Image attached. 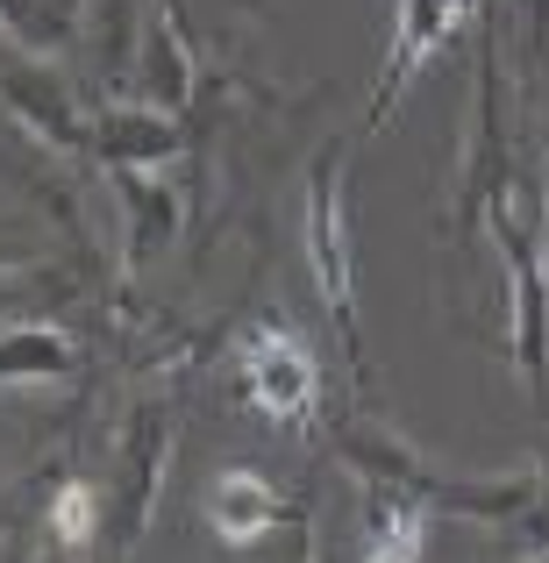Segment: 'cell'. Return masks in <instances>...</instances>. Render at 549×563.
<instances>
[{
    "label": "cell",
    "instance_id": "52a82bcc",
    "mask_svg": "<svg viewBox=\"0 0 549 563\" xmlns=\"http://www.w3.org/2000/svg\"><path fill=\"white\" fill-rule=\"evenodd\" d=\"M51 536L65 542V550H86V542L100 536V493L86 478H65L51 493Z\"/></svg>",
    "mask_w": 549,
    "mask_h": 563
},
{
    "label": "cell",
    "instance_id": "277c9868",
    "mask_svg": "<svg viewBox=\"0 0 549 563\" xmlns=\"http://www.w3.org/2000/svg\"><path fill=\"white\" fill-rule=\"evenodd\" d=\"M278 514H286V499H278L257 471H215V485H207V528H215L221 542H235V550L264 542L278 528Z\"/></svg>",
    "mask_w": 549,
    "mask_h": 563
},
{
    "label": "cell",
    "instance_id": "8992f818",
    "mask_svg": "<svg viewBox=\"0 0 549 563\" xmlns=\"http://www.w3.org/2000/svg\"><path fill=\"white\" fill-rule=\"evenodd\" d=\"M143 86H151L165 108H186V86H193V43H186V22L179 8H157V36H151V65H143Z\"/></svg>",
    "mask_w": 549,
    "mask_h": 563
},
{
    "label": "cell",
    "instance_id": "ba28073f",
    "mask_svg": "<svg viewBox=\"0 0 549 563\" xmlns=\"http://www.w3.org/2000/svg\"><path fill=\"white\" fill-rule=\"evenodd\" d=\"M36 372H72V350L57 329H22L0 343V378H36Z\"/></svg>",
    "mask_w": 549,
    "mask_h": 563
},
{
    "label": "cell",
    "instance_id": "6da1fadb",
    "mask_svg": "<svg viewBox=\"0 0 549 563\" xmlns=\"http://www.w3.org/2000/svg\"><path fill=\"white\" fill-rule=\"evenodd\" d=\"M307 264H315V292L329 307L336 335H343L350 364H364L358 343V243H350V214H343V151H329L307 179Z\"/></svg>",
    "mask_w": 549,
    "mask_h": 563
},
{
    "label": "cell",
    "instance_id": "5b68a950",
    "mask_svg": "<svg viewBox=\"0 0 549 563\" xmlns=\"http://www.w3.org/2000/svg\"><path fill=\"white\" fill-rule=\"evenodd\" d=\"M428 499L399 493V485H378L364 507V556L358 563H421V542H428Z\"/></svg>",
    "mask_w": 549,
    "mask_h": 563
},
{
    "label": "cell",
    "instance_id": "9c48e42d",
    "mask_svg": "<svg viewBox=\"0 0 549 563\" xmlns=\"http://www.w3.org/2000/svg\"><path fill=\"white\" fill-rule=\"evenodd\" d=\"M286 563H315V536H307V521H293V550Z\"/></svg>",
    "mask_w": 549,
    "mask_h": 563
},
{
    "label": "cell",
    "instance_id": "7a4b0ae2",
    "mask_svg": "<svg viewBox=\"0 0 549 563\" xmlns=\"http://www.w3.org/2000/svg\"><path fill=\"white\" fill-rule=\"evenodd\" d=\"M235 385L243 399L286 435H307L321 413V372L307 357V343L286 329V321H257V329L235 343Z\"/></svg>",
    "mask_w": 549,
    "mask_h": 563
},
{
    "label": "cell",
    "instance_id": "3957f363",
    "mask_svg": "<svg viewBox=\"0 0 549 563\" xmlns=\"http://www.w3.org/2000/svg\"><path fill=\"white\" fill-rule=\"evenodd\" d=\"M471 8H479V0H399L393 51H385V79H378V93H371V122H385V114L399 108V93L414 86V71L457 36V22H464Z\"/></svg>",
    "mask_w": 549,
    "mask_h": 563
},
{
    "label": "cell",
    "instance_id": "30bf717a",
    "mask_svg": "<svg viewBox=\"0 0 549 563\" xmlns=\"http://www.w3.org/2000/svg\"><path fill=\"white\" fill-rule=\"evenodd\" d=\"M542 207H549V192H542ZM542 272H549V229H542Z\"/></svg>",
    "mask_w": 549,
    "mask_h": 563
}]
</instances>
